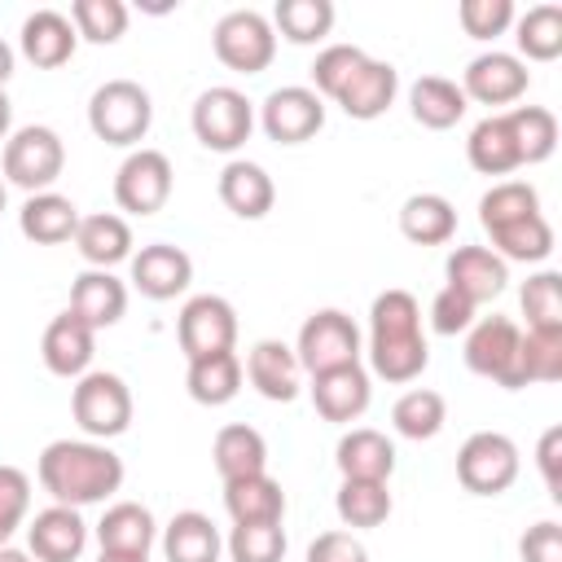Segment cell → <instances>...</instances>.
<instances>
[{
  "label": "cell",
  "mask_w": 562,
  "mask_h": 562,
  "mask_svg": "<svg viewBox=\"0 0 562 562\" xmlns=\"http://www.w3.org/2000/svg\"><path fill=\"white\" fill-rule=\"evenodd\" d=\"M312 92L334 101L347 119L373 123L395 105L400 92V70L382 57H369L356 44H329L312 61Z\"/></svg>",
  "instance_id": "cell-1"
},
{
  "label": "cell",
  "mask_w": 562,
  "mask_h": 562,
  "mask_svg": "<svg viewBox=\"0 0 562 562\" xmlns=\"http://www.w3.org/2000/svg\"><path fill=\"white\" fill-rule=\"evenodd\" d=\"M123 457L101 439H53L44 443L35 461L40 487L53 496V505H101L123 487Z\"/></svg>",
  "instance_id": "cell-2"
},
{
  "label": "cell",
  "mask_w": 562,
  "mask_h": 562,
  "mask_svg": "<svg viewBox=\"0 0 562 562\" xmlns=\"http://www.w3.org/2000/svg\"><path fill=\"white\" fill-rule=\"evenodd\" d=\"M430 364V347L422 334V303L408 290H382L369 307V369L382 382H413Z\"/></svg>",
  "instance_id": "cell-3"
},
{
  "label": "cell",
  "mask_w": 562,
  "mask_h": 562,
  "mask_svg": "<svg viewBox=\"0 0 562 562\" xmlns=\"http://www.w3.org/2000/svg\"><path fill=\"white\" fill-rule=\"evenodd\" d=\"M88 127L105 145L140 149V140L154 127V101L136 79H105L88 97Z\"/></svg>",
  "instance_id": "cell-4"
},
{
  "label": "cell",
  "mask_w": 562,
  "mask_h": 562,
  "mask_svg": "<svg viewBox=\"0 0 562 562\" xmlns=\"http://www.w3.org/2000/svg\"><path fill=\"white\" fill-rule=\"evenodd\" d=\"M70 413L83 439H119L132 426V386L110 369H88L70 386Z\"/></svg>",
  "instance_id": "cell-5"
},
{
  "label": "cell",
  "mask_w": 562,
  "mask_h": 562,
  "mask_svg": "<svg viewBox=\"0 0 562 562\" xmlns=\"http://www.w3.org/2000/svg\"><path fill=\"white\" fill-rule=\"evenodd\" d=\"M61 167H66V145H61V136L53 127L26 123V127L9 132L4 154H0L4 184H18L26 193H44V189H53Z\"/></svg>",
  "instance_id": "cell-6"
},
{
  "label": "cell",
  "mask_w": 562,
  "mask_h": 562,
  "mask_svg": "<svg viewBox=\"0 0 562 562\" xmlns=\"http://www.w3.org/2000/svg\"><path fill=\"white\" fill-rule=\"evenodd\" d=\"M518 470H522L518 443L505 430H474L457 448V483L470 496H501V492H509Z\"/></svg>",
  "instance_id": "cell-7"
},
{
  "label": "cell",
  "mask_w": 562,
  "mask_h": 562,
  "mask_svg": "<svg viewBox=\"0 0 562 562\" xmlns=\"http://www.w3.org/2000/svg\"><path fill=\"white\" fill-rule=\"evenodd\" d=\"M189 123H193V136H198L202 149L237 154L255 132V105L246 101V92L220 83V88L198 92V101L189 110Z\"/></svg>",
  "instance_id": "cell-8"
},
{
  "label": "cell",
  "mask_w": 562,
  "mask_h": 562,
  "mask_svg": "<svg viewBox=\"0 0 562 562\" xmlns=\"http://www.w3.org/2000/svg\"><path fill=\"white\" fill-rule=\"evenodd\" d=\"M360 325L338 312V307H321L299 325L294 338V356L303 373H325V369H342V364H360Z\"/></svg>",
  "instance_id": "cell-9"
},
{
  "label": "cell",
  "mask_w": 562,
  "mask_h": 562,
  "mask_svg": "<svg viewBox=\"0 0 562 562\" xmlns=\"http://www.w3.org/2000/svg\"><path fill=\"white\" fill-rule=\"evenodd\" d=\"M211 48L220 66L237 75H259L277 57V31L259 9H228L211 31Z\"/></svg>",
  "instance_id": "cell-10"
},
{
  "label": "cell",
  "mask_w": 562,
  "mask_h": 562,
  "mask_svg": "<svg viewBox=\"0 0 562 562\" xmlns=\"http://www.w3.org/2000/svg\"><path fill=\"white\" fill-rule=\"evenodd\" d=\"M518 342L522 329L509 316H479L465 329V369L505 386V391H522V373H518Z\"/></svg>",
  "instance_id": "cell-11"
},
{
  "label": "cell",
  "mask_w": 562,
  "mask_h": 562,
  "mask_svg": "<svg viewBox=\"0 0 562 562\" xmlns=\"http://www.w3.org/2000/svg\"><path fill=\"white\" fill-rule=\"evenodd\" d=\"M171 189H176L171 158L162 149H149V145L132 149L114 171V202L127 215H158L167 206Z\"/></svg>",
  "instance_id": "cell-12"
},
{
  "label": "cell",
  "mask_w": 562,
  "mask_h": 562,
  "mask_svg": "<svg viewBox=\"0 0 562 562\" xmlns=\"http://www.w3.org/2000/svg\"><path fill=\"white\" fill-rule=\"evenodd\" d=\"M176 342L184 360L233 351L237 347V312L224 294H193L176 316Z\"/></svg>",
  "instance_id": "cell-13"
},
{
  "label": "cell",
  "mask_w": 562,
  "mask_h": 562,
  "mask_svg": "<svg viewBox=\"0 0 562 562\" xmlns=\"http://www.w3.org/2000/svg\"><path fill=\"white\" fill-rule=\"evenodd\" d=\"M259 127L277 145H303L325 127V101L303 83L272 88L259 105Z\"/></svg>",
  "instance_id": "cell-14"
},
{
  "label": "cell",
  "mask_w": 562,
  "mask_h": 562,
  "mask_svg": "<svg viewBox=\"0 0 562 562\" xmlns=\"http://www.w3.org/2000/svg\"><path fill=\"white\" fill-rule=\"evenodd\" d=\"M527 83H531L527 61H518L514 53H501V48L479 53L461 75L465 101H479V105H514L527 97Z\"/></svg>",
  "instance_id": "cell-15"
},
{
  "label": "cell",
  "mask_w": 562,
  "mask_h": 562,
  "mask_svg": "<svg viewBox=\"0 0 562 562\" xmlns=\"http://www.w3.org/2000/svg\"><path fill=\"white\" fill-rule=\"evenodd\" d=\"M127 272H132V285H136L145 299L167 303V299H176V294L189 290V281H193V259H189V250H180V246H171V241H149V246L132 250Z\"/></svg>",
  "instance_id": "cell-16"
},
{
  "label": "cell",
  "mask_w": 562,
  "mask_h": 562,
  "mask_svg": "<svg viewBox=\"0 0 562 562\" xmlns=\"http://www.w3.org/2000/svg\"><path fill=\"white\" fill-rule=\"evenodd\" d=\"M88 549V522L70 505H48L26 522V553L35 562H79Z\"/></svg>",
  "instance_id": "cell-17"
},
{
  "label": "cell",
  "mask_w": 562,
  "mask_h": 562,
  "mask_svg": "<svg viewBox=\"0 0 562 562\" xmlns=\"http://www.w3.org/2000/svg\"><path fill=\"white\" fill-rule=\"evenodd\" d=\"M40 356H44V369L57 373V378H83L92 369V356H97V329L88 321H79L70 307L61 316L48 321L44 338H40Z\"/></svg>",
  "instance_id": "cell-18"
},
{
  "label": "cell",
  "mask_w": 562,
  "mask_h": 562,
  "mask_svg": "<svg viewBox=\"0 0 562 562\" xmlns=\"http://www.w3.org/2000/svg\"><path fill=\"white\" fill-rule=\"evenodd\" d=\"M509 281V263L487 246H457L443 263V285L465 294L474 307L492 303Z\"/></svg>",
  "instance_id": "cell-19"
},
{
  "label": "cell",
  "mask_w": 562,
  "mask_h": 562,
  "mask_svg": "<svg viewBox=\"0 0 562 562\" xmlns=\"http://www.w3.org/2000/svg\"><path fill=\"white\" fill-rule=\"evenodd\" d=\"M369 400H373V378L364 364H342V369H325L312 378V404L325 422L347 426V422L364 417Z\"/></svg>",
  "instance_id": "cell-20"
},
{
  "label": "cell",
  "mask_w": 562,
  "mask_h": 562,
  "mask_svg": "<svg viewBox=\"0 0 562 562\" xmlns=\"http://www.w3.org/2000/svg\"><path fill=\"white\" fill-rule=\"evenodd\" d=\"M18 48L22 57L35 66V70H57L75 57L79 48V35H75V22L57 9H35L26 13L22 31H18Z\"/></svg>",
  "instance_id": "cell-21"
},
{
  "label": "cell",
  "mask_w": 562,
  "mask_h": 562,
  "mask_svg": "<svg viewBox=\"0 0 562 562\" xmlns=\"http://www.w3.org/2000/svg\"><path fill=\"white\" fill-rule=\"evenodd\" d=\"M246 382L272 400V404H290L299 395V382H303V369H299V356L294 347H285L281 338H259L250 351H246Z\"/></svg>",
  "instance_id": "cell-22"
},
{
  "label": "cell",
  "mask_w": 562,
  "mask_h": 562,
  "mask_svg": "<svg viewBox=\"0 0 562 562\" xmlns=\"http://www.w3.org/2000/svg\"><path fill=\"white\" fill-rule=\"evenodd\" d=\"M70 312L92 329H110L127 312V285L110 268H83L70 285Z\"/></svg>",
  "instance_id": "cell-23"
},
{
  "label": "cell",
  "mask_w": 562,
  "mask_h": 562,
  "mask_svg": "<svg viewBox=\"0 0 562 562\" xmlns=\"http://www.w3.org/2000/svg\"><path fill=\"white\" fill-rule=\"evenodd\" d=\"M220 202L237 215V220H263L277 202V184L272 176L250 162V158H228L220 171Z\"/></svg>",
  "instance_id": "cell-24"
},
{
  "label": "cell",
  "mask_w": 562,
  "mask_h": 562,
  "mask_svg": "<svg viewBox=\"0 0 562 562\" xmlns=\"http://www.w3.org/2000/svg\"><path fill=\"white\" fill-rule=\"evenodd\" d=\"M334 465L342 479H378V483H391L395 474V443L373 430V426H351L338 448H334Z\"/></svg>",
  "instance_id": "cell-25"
},
{
  "label": "cell",
  "mask_w": 562,
  "mask_h": 562,
  "mask_svg": "<svg viewBox=\"0 0 562 562\" xmlns=\"http://www.w3.org/2000/svg\"><path fill=\"white\" fill-rule=\"evenodd\" d=\"M18 228L26 241L35 246H61V241H75V228H79V206L66 198V193H26L22 211H18Z\"/></svg>",
  "instance_id": "cell-26"
},
{
  "label": "cell",
  "mask_w": 562,
  "mask_h": 562,
  "mask_svg": "<svg viewBox=\"0 0 562 562\" xmlns=\"http://www.w3.org/2000/svg\"><path fill=\"white\" fill-rule=\"evenodd\" d=\"M75 250L83 255L88 268H114V263L132 259V224L123 215H114V211L79 215Z\"/></svg>",
  "instance_id": "cell-27"
},
{
  "label": "cell",
  "mask_w": 562,
  "mask_h": 562,
  "mask_svg": "<svg viewBox=\"0 0 562 562\" xmlns=\"http://www.w3.org/2000/svg\"><path fill=\"white\" fill-rule=\"evenodd\" d=\"M465 110H470V101H465V92H461L457 79L422 75V79H413V88H408V114H413L422 127H430V132L457 127V123L465 119Z\"/></svg>",
  "instance_id": "cell-28"
},
{
  "label": "cell",
  "mask_w": 562,
  "mask_h": 562,
  "mask_svg": "<svg viewBox=\"0 0 562 562\" xmlns=\"http://www.w3.org/2000/svg\"><path fill=\"white\" fill-rule=\"evenodd\" d=\"M211 457H215V470H220L224 483L250 479V474L268 470V439L255 426H246V422H228V426L215 430Z\"/></svg>",
  "instance_id": "cell-29"
},
{
  "label": "cell",
  "mask_w": 562,
  "mask_h": 562,
  "mask_svg": "<svg viewBox=\"0 0 562 562\" xmlns=\"http://www.w3.org/2000/svg\"><path fill=\"white\" fill-rule=\"evenodd\" d=\"M158 540V522L140 501H114L97 522V544L105 553H149Z\"/></svg>",
  "instance_id": "cell-30"
},
{
  "label": "cell",
  "mask_w": 562,
  "mask_h": 562,
  "mask_svg": "<svg viewBox=\"0 0 562 562\" xmlns=\"http://www.w3.org/2000/svg\"><path fill=\"white\" fill-rule=\"evenodd\" d=\"M224 536L202 509H180L162 527V558L167 562H220Z\"/></svg>",
  "instance_id": "cell-31"
},
{
  "label": "cell",
  "mask_w": 562,
  "mask_h": 562,
  "mask_svg": "<svg viewBox=\"0 0 562 562\" xmlns=\"http://www.w3.org/2000/svg\"><path fill=\"white\" fill-rule=\"evenodd\" d=\"M224 509H228L233 527H246V522H281L285 518V492L263 470V474L224 483Z\"/></svg>",
  "instance_id": "cell-32"
},
{
  "label": "cell",
  "mask_w": 562,
  "mask_h": 562,
  "mask_svg": "<svg viewBox=\"0 0 562 562\" xmlns=\"http://www.w3.org/2000/svg\"><path fill=\"white\" fill-rule=\"evenodd\" d=\"M465 158L479 176H509L518 171V145H514V132H509V119L505 114H487L470 127L465 136Z\"/></svg>",
  "instance_id": "cell-33"
},
{
  "label": "cell",
  "mask_w": 562,
  "mask_h": 562,
  "mask_svg": "<svg viewBox=\"0 0 562 562\" xmlns=\"http://www.w3.org/2000/svg\"><path fill=\"white\" fill-rule=\"evenodd\" d=\"M400 233L413 246H443L457 233V211L443 193H413L400 206Z\"/></svg>",
  "instance_id": "cell-34"
},
{
  "label": "cell",
  "mask_w": 562,
  "mask_h": 562,
  "mask_svg": "<svg viewBox=\"0 0 562 562\" xmlns=\"http://www.w3.org/2000/svg\"><path fill=\"white\" fill-rule=\"evenodd\" d=\"M184 386L206 408H220V404L237 400V391H241V360H237V351H215V356L189 360Z\"/></svg>",
  "instance_id": "cell-35"
},
{
  "label": "cell",
  "mask_w": 562,
  "mask_h": 562,
  "mask_svg": "<svg viewBox=\"0 0 562 562\" xmlns=\"http://www.w3.org/2000/svg\"><path fill=\"white\" fill-rule=\"evenodd\" d=\"M334 509H338L342 527L369 531V527H382L391 518L395 501H391V487L378 483V479H342L338 496H334Z\"/></svg>",
  "instance_id": "cell-36"
},
{
  "label": "cell",
  "mask_w": 562,
  "mask_h": 562,
  "mask_svg": "<svg viewBox=\"0 0 562 562\" xmlns=\"http://www.w3.org/2000/svg\"><path fill=\"white\" fill-rule=\"evenodd\" d=\"M518 61H553L562 57V4H531L514 18Z\"/></svg>",
  "instance_id": "cell-37"
},
{
  "label": "cell",
  "mask_w": 562,
  "mask_h": 562,
  "mask_svg": "<svg viewBox=\"0 0 562 562\" xmlns=\"http://www.w3.org/2000/svg\"><path fill=\"white\" fill-rule=\"evenodd\" d=\"M487 237H492L487 250H496L505 263H544L553 255V224L544 220V211L514 220L505 228H492Z\"/></svg>",
  "instance_id": "cell-38"
},
{
  "label": "cell",
  "mask_w": 562,
  "mask_h": 562,
  "mask_svg": "<svg viewBox=\"0 0 562 562\" xmlns=\"http://www.w3.org/2000/svg\"><path fill=\"white\" fill-rule=\"evenodd\" d=\"M443 422H448V404H443V395L439 391H430V386H413V391H404L395 404H391V426H395V435H404V439H435L439 430H443Z\"/></svg>",
  "instance_id": "cell-39"
},
{
  "label": "cell",
  "mask_w": 562,
  "mask_h": 562,
  "mask_svg": "<svg viewBox=\"0 0 562 562\" xmlns=\"http://www.w3.org/2000/svg\"><path fill=\"white\" fill-rule=\"evenodd\" d=\"M268 22L290 44H321L334 31V4L329 0H277Z\"/></svg>",
  "instance_id": "cell-40"
},
{
  "label": "cell",
  "mask_w": 562,
  "mask_h": 562,
  "mask_svg": "<svg viewBox=\"0 0 562 562\" xmlns=\"http://www.w3.org/2000/svg\"><path fill=\"white\" fill-rule=\"evenodd\" d=\"M505 119H509V132H514L522 167L544 162L558 149V119H553V110H544V105H514V110H505Z\"/></svg>",
  "instance_id": "cell-41"
},
{
  "label": "cell",
  "mask_w": 562,
  "mask_h": 562,
  "mask_svg": "<svg viewBox=\"0 0 562 562\" xmlns=\"http://www.w3.org/2000/svg\"><path fill=\"white\" fill-rule=\"evenodd\" d=\"M536 211H540V193H536V184H527V180H496V184L479 198V224H483V233L505 228V224H514V220H527V215H536Z\"/></svg>",
  "instance_id": "cell-42"
},
{
  "label": "cell",
  "mask_w": 562,
  "mask_h": 562,
  "mask_svg": "<svg viewBox=\"0 0 562 562\" xmlns=\"http://www.w3.org/2000/svg\"><path fill=\"white\" fill-rule=\"evenodd\" d=\"M518 373H522V386L562 382V329H522Z\"/></svg>",
  "instance_id": "cell-43"
},
{
  "label": "cell",
  "mask_w": 562,
  "mask_h": 562,
  "mask_svg": "<svg viewBox=\"0 0 562 562\" xmlns=\"http://www.w3.org/2000/svg\"><path fill=\"white\" fill-rule=\"evenodd\" d=\"M70 22H75V35L88 44H119L127 31V4L123 0H75Z\"/></svg>",
  "instance_id": "cell-44"
},
{
  "label": "cell",
  "mask_w": 562,
  "mask_h": 562,
  "mask_svg": "<svg viewBox=\"0 0 562 562\" xmlns=\"http://www.w3.org/2000/svg\"><path fill=\"white\" fill-rule=\"evenodd\" d=\"M522 316L527 329H562V272L540 268L522 281Z\"/></svg>",
  "instance_id": "cell-45"
},
{
  "label": "cell",
  "mask_w": 562,
  "mask_h": 562,
  "mask_svg": "<svg viewBox=\"0 0 562 562\" xmlns=\"http://www.w3.org/2000/svg\"><path fill=\"white\" fill-rule=\"evenodd\" d=\"M233 562H285V527L281 522H246L224 540Z\"/></svg>",
  "instance_id": "cell-46"
},
{
  "label": "cell",
  "mask_w": 562,
  "mask_h": 562,
  "mask_svg": "<svg viewBox=\"0 0 562 562\" xmlns=\"http://www.w3.org/2000/svg\"><path fill=\"white\" fill-rule=\"evenodd\" d=\"M514 0H461L457 4V22H461V31L470 35V40H496V35H505L509 26H514Z\"/></svg>",
  "instance_id": "cell-47"
},
{
  "label": "cell",
  "mask_w": 562,
  "mask_h": 562,
  "mask_svg": "<svg viewBox=\"0 0 562 562\" xmlns=\"http://www.w3.org/2000/svg\"><path fill=\"white\" fill-rule=\"evenodd\" d=\"M31 514V479L18 465H0V544L13 540V531Z\"/></svg>",
  "instance_id": "cell-48"
},
{
  "label": "cell",
  "mask_w": 562,
  "mask_h": 562,
  "mask_svg": "<svg viewBox=\"0 0 562 562\" xmlns=\"http://www.w3.org/2000/svg\"><path fill=\"white\" fill-rule=\"evenodd\" d=\"M474 303L465 299V294H457V290H439L435 299H430V329L435 334H443V338H452V334H465L470 325H474Z\"/></svg>",
  "instance_id": "cell-49"
},
{
  "label": "cell",
  "mask_w": 562,
  "mask_h": 562,
  "mask_svg": "<svg viewBox=\"0 0 562 562\" xmlns=\"http://www.w3.org/2000/svg\"><path fill=\"white\" fill-rule=\"evenodd\" d=\"M307 562H369V549L356 531H321L307 544Z\"/></svg>",
  "instance_id": "cell-50"
},
{
  "label": "cell",
  "mask_w": 562,
  "mask_h": 562,
  "mask_svg": "<svg viewBox=\"0 0 562 562\" xmlns=\"http://www.w3.org/2000/svg\"><path fill=\"white\" fill-rule=\"evenodd\" d=\"M518 553H522V562H562V527L553 518L531 522L518 540Z\"/></svg>",
  "instance_id": "cell-51"
},
{
  "label": "cell",
  "mask_w": 562,
  "mask_h": 562,
  "mask_svg": "<svg viewBox=\"0 0 562 562\" xmlns=\"http://www.w3.org/2000/svg\"><path fill=\"white\" fill-rule=\"evenodd\" d=\"M536 465L544 474V487L553 501H562V426H549L536 443Z\"/></svg>",
  "instance_id": "cell-52"
},
{
  "label": "cell",
  "mask_w": 562,
  "mask_h": 562,
  "mask_svg": "<svg viewBox=\"0 0 562 562\" xmlns=\"http://www.w3.org/2000/svg\"><path fill=\"white\" fill-rule=\"evenodd\" d=\"M9 127H13V105H9V97L0 88V140H9Z\"/></svg>",
  "instance_id": "cell-53"
},
{
  "label": "cell",
  "mask_w": 562,
  "mask_h": 562,
  "mask_svg": "<svg viewBox=\"0 0 562 562\" xmlns=\"http://www.w3.org/2000/svg\"><path fill=\"white\" fill-rule=\"evenodd\" d=\"M9 75H13V48L0 40V88L9 83Z\"/></svg>",
  "instance_id": "cell-54"
},
{
  "label": "cell",
  "mask_w": 562,
  "mask_h": 562,
  "mask_svg": "<svg viewBox=\"0 0 562 562\" xmlns=\"http://www.w3.org/2000/svg\"><path fill=\"white\" fill-rule=\"evenodd\" d=\"M97 562H149V553H97Z\"/></svg>",
  "instance_id": "cell-55"
},
{
  "label": "cell",
  "mask_w": 562,
  "mask_h": 562,
  "mask_svg": "<svg viewBox=\"0 0 562 562\" xmlns=\"http://www.w3.org/2000/svg\"><path fill=\"white\" fill-rule=\"evenodd\" d=\"M0 562H35L26 549H13V544H0Z\"/></svg>",
  "instance_id": "cell-56"
},
{
  "label": "cell",
  "mask_w": 562,
  "mask_h": 562,
  "mask_svg": "<svg viewBox=\"0 0 562 562\" xmlns=\"http://www.w3.org/2000/svg\"><path fill=\"white\" fill-rule=\"evenodd\" d=\"M4 198H9V184H4V176H0V211H4Z\"/></svg>",
  "instance_id": "cell-57"
}]
</instances>
